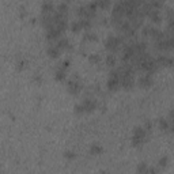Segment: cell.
<instances>
[{"mask_svg":"<svg viewBox=\"0 0 174 174\" xmlns=\"http://www.w3.org/2000/svg\"><path fill=\"white\" fill-rule=\"evenodd\" d=\"M139 86L143 87V89H148V87L152 86V79H151V75L150 73H146V75L140 76L139 78Z\"/></svg>","mask_w":174,"mask_h":174,"instance_id":"obj_9","label":"cell"},{"mask_svg":"<svg viewBox=\"0 0 174 174\" xmlns=\"http://www.w3.org/2000/svg\"><path fill=\"white\" fill-rule=\"evenodd\" d=\"M95 3H97V5L99 8H102V10H106V8H109V5H110V0H95Z\"/></svg>","mask_w":174,"mask_h":174,"instance_id":"obj_16","label":"cell"},{"mask_svg":"<svg viewBox=\"0 0 174 174\" xmlns=\"http://www.w3.org/2000/svg\"><path fill=\"white\" fill-rule=\"evenodd\" d=\"M24 65H26V61H24V60H19L18 61V69H23Z\"/></svg>","mask_w":174,"mask_h":174,"instance_id":"obj_26","label":"cell"},{"mask_svg":"<svg viewBox=\"0 0 174 174\" xmlns=\"http://www.w3.org/2000/svg\"><path fill=\"white\" fill-rule=\"evenodd\" d=\"M89 61L91 63V64H98V63L101 61V57L98 56V54H90V56H89Z\"/></svg>","mask_w":174,"mask_h":174,"instance_id":"obj_20","label":"cell"},{"mask_svg":"<svg viewBox=\"0 0 174 174\" xmlns=\"http://www.w3.org/2000/svg\"><path fill=\"white\" fill-rule=\"evenodd\" d=\"M56 11H57V12H60V14H64V15H67V11H68L67 3H61V4H59V5H57V8H56Z\"/></svg>","mask_w":174,"mask_h":174,"instance_id":"obj_18","label":"cell"},{"mask_svg":"<svg viewBox=\"0 0 174 174\" xmlns=\"http://www.w3.org/2000/svg\"><path fill=\"white\" fill-rule=\"evenodd\" d=\"M56 46L60 49V50H65V49H71L69 41L67 38H60V40L56 41Z\"/></svg>","mask_w":174,"mask_h":174,"instance_id":"obj_10","label":"cell"},{"mask_svg":"<svg viewBox=\"0 0 174 174\" xmlns=\"http://www.w3.org/2000/svg\"><path fill=\"white\" fill-rule=\"evenodd\" d=\"M155 60L159 67H173V59L167 54H159L158 57H155Z\"/></svg>","mask_w":174,"mask_h":174,"instance_id":"obj_6","label":"cell"},{"mask_svg":"<svg viewBox=\"0 0 174 174\" xmlns=\"http://www.w3.org/2000/svg\"><path fill=\"white\" fill-rule=\"evenodd\" d=\"M41 10H42V14H53V10H54V5L52 2H44L42 3V7H41Z\"/></svg>","mask_w":174,"mask_h":174,"instance_id":"obj_12","label":"cell"},{"mask_svg":"<svg viewBox=\"0 0 174 174\" xmlns=\"http://www.w3.org/2000/svg\"><path fill=\"white\" fill-rule=\"evenodd\" d=\"M35 82H37V83H41V78H40V76H35Z\"/></svg>","mask_w":174,"mask_h":174,"instance_id":"obj_27","label":"cell"},{"mask_svg":"<svg viewBox=\"0 0 174 174\" xmlns=\"http://www.w3.org/2000/svg\"><path fill=\"white\" fill-rule=\"evenodd\" d=\"M69 2H72V0H65V3H69Z\"/></svg>","mask_w":174,"mask_h":174,"instance_id":"obj_28","label":"cell"},{"mask_svg":"<svg viewBox=\"0 0 174 174\" xmlns=\"http://www.w3.org/2000/svg\"><path fill=\"white\" fill-rule=\"evenodd\" d=\"M147 132L143 127H136L133 129V135H132V146L133 147H141L143 143L147 140Z\"/></svg>","mask_w":174,"mask_h":174,"instance_id":"obj_1","label":"cell"},{"mask_svg":"<svg viewBox=\"0 0 174 174\" xmlns=\"http://www.w3.org/2000/svg\"><path fill=\"white\" fill-rule=\"evenodd\" d=\"M60 49L56 46V44H53L52 42V45H49V48H48V54L52 57V59H56V57H59L60 56Z\"/></svg>","mask_w":174,"mask_h":174,"instance_id":"obj_11","label":"cell"},{"mask_svg":"<svg viewBox=\"0 0 174 174\" xmlns=\"http://www.w3.org/2000/svg\"><path fill=\"white\" fill-rule=\"evenodd\" d=\"M54 78H56V80H59V82H64L65 78H67V73H65L64 69H61V68H57L56 72H54Z\"/></svg>","mask_w":174,"mask_h":174,"instance_id":"obj_13","label":"cell"},{"mask_svg":"<svg viewBox=\"0 0 174 174\" xmlns=\"http://www.w3.org/2000/svg\"><path fill=\"white\" fill-rule=\"evenodd\" d=\"M75 114H83L84 113V110H83V108H82V105H76L75 106Z\"/></svg>","mask_w":174,"mask_h":174,"instance_id":"obj_25","label":"cell"},{"mask_svg":"<svg viewBox=\"0 0 174 174\" xmlns=\"http://www.w3.org/2000/svg\"><path fill=\"white\" fill-rule=\"evenodd\" d=\"M71 30H72L73 33H79L80 30H83L82 29V24H80V21H75L72 23V26H71Z\"/></svg>","mask_w":174,"mask_h":174,"instance_id":"obj_19","label":"cell"},{"mask_svg":"<svg viewBox=\"0 0 174 174\" xmlns=\"http://www.w3.org/2000/svg\"><path fill=\"white\" fill-rule=\"evenodd\" d=\"M147 165L146 163H141V165L137 166V173H147Z\"/></svg>","mask_w":174,"mask_h":174,"instance_id":"obj_23","label":"cell"},{"mask_svg":"<svg viewBox=\"0 0 174 174\" xmlns=\"http://www.w3.org/2000/svg\"><path fill=\"white\" fill-rule=\"evenodd\" d=\"M67 90H68V92H69V94L76 95V94H79V92H80L82 84L79 83L76 79H71V80L67 82Z\"/></svg>","mask_w":174,"mask_h":174,"instance_id":"obj_5","label":"cell"},{"mask_svg":"<svg viewBox=\"0 0 174 174\" xmlns=\"http://www.w3.org/2000/svg\"><path fill=\"white\" fill-rule=\"evenodd\" d=\"M80 21V24H82V29L84 30H89L90 27H91V19H87V18H80L79 19Z\"/></svg>","mask_w":174,"mask_h":174,"instance_id":"obj_15","label":"cell"},{"mask_svg":"<svg viewBox=\"0 0 174 174\" xmlns=\"http://www.w3.org/2000/svg\"><path fill=\"white\" fill-rule=\"evenodd\" d=\"M116 64H117V59H116V56H114L113 53L108 54V56H106V65H108V67H110V68H113Z\"/></svg>","mask_w":174,"mask_h":174,"instance_id":"obj_14","label":"cell"},{"mask_svg":"<svg viewBox=\"0 0 174 174\" xmlns=\"http://www.w3.org/2000/svg\"><path fill=\"white\" fill-rule=\"evenodd\" d=\"M106 87H108L109 91H116V90L120 89V69L116 68L110 72L109 75V79L106 82Z\"/></svg>","mask_w":174,"mask_h":174,"instance_id":"obj_3","label":"cell"},{"mask_svg":"<svg viewBox=\"0 0 174 174\" xmlns=\"http://www.w3.org/2000/svg\"><path fill=\"white\" fill-rule=\"evenodd\" d=\"M84 41H97V35L92 34L91 31H87L84 35Z\"/></svg>","mask_w":174,"mask_h":174,"instance_id":"obj_21","label":"cell"},{"mask_svg":"<svg viewBox=\"0 0 174 174\" xmlns=\"http://www.w3.org/2000/svg\"><path fill=\"white\" fill-rule=\"evenodd\" d=\"M174 46V40L171 35H167V37L162 38L159 41H155V48L159 49L162 52H170Z\"/></svg>","mask_w":174,"mask_h":174,"instance_id":"obj_4","label":"cell"},{"mask_svg":"<svg viewBox=\"0 0 174 174\" xmlns=\"http://www.w3.org/2000/svg\"><path fill=\"white\" fill-rule=\"evenodd\" d=\"M167 162H169V158L163 156V158H160V159H159V163H158V165H159V167H165V166L167 165Z\"/></svg>","mask_w":174,"mask_h":174,"instance_id":"obj_22","label":"cell"},{"mask_svg":"<svg viewBox=\"0 0 174 174\" xmlns=\"http://www.w3.org/2000/svg\"><path fill=\"white\" fill-rule=\"evenodd\" d=\"M102 151H103L102 147L98 146V144H92V146L90 147V152H91L92 155H98V154H101Z\"/></svg>","mask_w":174,"mask_h":174,"instance_id":"obj_17","label":"cell"},{"mask_svg":"<svg viewBox=\"0 0 174 174\" xmlns=\"http://www.w3.org/2000/svg\"><path fill=\"white\" fill-rule=\"evenodd\" d=\"M46 30H48V31H46V40H48V41H50V42H54V41L59 40V37H60V34H61V31H60L57 27L50 26L49 29H46Z\"/></svg>","mask_w":174,"mask_h":174,"instance_id":"obj_7","label":"cell"},{"mask_svg":"<svg viewBox=\"0 0 174 174\" xmlns=\"http://www.w3.org/2000/svg\"><path fill=\"white\" fill-rule=\"evenodd\" d=\"M80 105H82V108H83L84 113H86V111H87V113H90V111H92V110L97 109V102H95L94 99H91V98H86Z\"/></svg>","mask_w":174,"mask_h":174,"instance_id":"obj_8","label":"cell"},{"mask_svg":"<svg viewBox=\"0 0 174 174\" xmlns=\"http://www.w3.org/2000/svg\"><path fill=\"white\" fill-rule=\"evenodd\" d=\"M64 156L67 158V159H75V158H76V154H73L72 151H67V152L64 154Z\"/></svg>","mask_w":174,"mask_h":174,"instance_id":"obj_24","label":"cell"},{"mask_svg":"<svg viewBox=\"0 0 174 174\" xmlns=\"http://www.w3.org/2000/svg\"><path fill=\"white\" fill-rule=\"evenodd\" d=\"M122 44H124V37H118V35H110V37H108L105 41L106 49H108L109 52H111V53H116V52L121 48Z\"/></svg>","mask_w":174,"mask_h":174,"instance_id":"obj_2","label":"cell"}]
</instances>
